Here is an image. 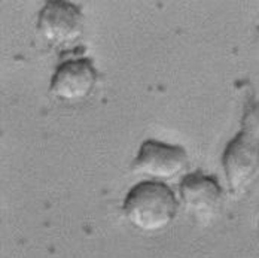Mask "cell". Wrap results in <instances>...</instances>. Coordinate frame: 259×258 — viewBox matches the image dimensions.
Wrapping results in <instances>:
<instances>
[{
    "label": "cell",
    "instance_id": "1",
    "mask_svg": "<svg viewBox=\"0 0 259 258\" xmlns=\"http://www.w3.org/2000/svg\"><path fill=\"white\" fill-rule=\"evenodd\" d=\"M222 167L228 191L234 199L243 196L259 173V100L249 90L240 121V130L222 154Z\"/></svg>",
    "mask_w": 259,
    "mask_h": 258
},
{
    "label": "cell",
    "instance_id": "2",
    "mask_svg": "<svg viewBox=\"0 0 259 258\" xmlns=\"http://www.w3.org/2000/svg\"><path fill=\"white\" fill-rule=\"evenodd\" d=\"M179 203L173 190L155 181H145L128 191L122 210L128 223L143 233H158L173 224Z\"/></svg>",
    "mask_w": 259,
    "mask_h": 258
},
{
    "label": "cell",
    "instance_id": "3",
    "mask_svg": "<svg viewBox=\"0 0 259 258\" xmlns=\"http://www.w3.org/2000/svg\"><path fill=\"white\" fill-rule=\"evenodd\" d=\"M37 33L50 47L55 50H69L80 42L85 28V18L75 3L51 0L40 9Z\"/></svg>",
    "mask_w": 259,
    "mask_h": 258
},
{
    "label": "cell",
    "instance_id": "4",
    "mask_svg": "<svg viewBox=\"0 0 259 258\" xmlns=\"http://www.w3.org/2000/svg\"><path fill=\"white\" fill-rule=\"evenodd\" d=\"M188 166L189 158L185 148L149 139L140 145L139 154L131 164V172L156 181H171L183 175Z\"/></svg>",
    "mask_w": 259,
    "mask_h": 258
},
{
    "label": "cell",
    "instance_id": "5",
    "mask_svg": "<svg viewBox=\"0 0 259 258\" xmlns=\"http://www.w3.org/2000/svg\"><path fill=\"white\" fill-rule=\"evenodd\" d=\"M99 72L88 57H79L61 63L51 78L50 91L60 102L76 104L85 102L96 90Z\"/></svg>",
    "mask_w": 259,
    "mask_h": 258
},
{
    "label": "cell",
    "instance_id": "6",
    "mask_svg": "<svg viewBox=\"0 0 259 258\" xmlns=\"http://www.w3.org/2000/svg\"><path fill=\"white\" fill-rule=\"evenodd\" d=\"M181 202L186 212L198 223L216 219L224 205V190L213 176L203 172L185 175L179 185Z\"/></svg>",
    "mask_w": 259,
    "mask_h": 258
},
{
    "label": "cell",
    "instance_id": "7",
    "mask_svg": "<svg viewBox=\"0 0 259 258\" xmlns=\"http://www.w3.org/2000/svg\"><path fill=\"white\" fill-rule=\"evenodd\" d=\"M256 41H258V45H259V26L256 28Z\"/></svg>",
    "mask_w": 259,
    "mask_h": 258
}]
</instances>
